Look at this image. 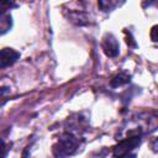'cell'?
<instances>
[{
    "label": "cell",
    "instance_id": "cell-1",
    "mask_svg": "<svg viewBox=\"0 0 158 158\" xmlns=\"http://www.w3.org/2000/svg\"><path fill=\"white\" fill-rule=\"evenodd\" d=\"M79 146V141L75 136L72 133H64L60 136V138L57 141V143L53 144L52 152L56 158H64L67 156L73 154Z\"/></svg>",
    "mask_w": 158,
    "mask_h": 158
},
{
    "label": "cell",
    "instance_id": "cell-5",
    "mask_svg": "<svg viewBox=\"0 0 158 158\" xmlns=\"http://www.w3.org/2000/svg\"><path fill=\"white\" fill-rule=\"evenodd\" d=\"M11 25H12L11 16L6 15L5 12H1V35H4L6 31H9Z\"/></svg>",
    "mask_w": 158,
    "mask_h": 158
},
{
    "label": "cell",
    "instance_id": "cell-3",
    "mask_svg": "<svg viewBox=\"0 0 158 158\" xmlns=\"http://www.w3.org/2000/svg\"><path fill=\"white\" fill-rule=\"evenodd\" d=\"M101 48L104 51V53L110 57V58H115L117 57L118 52H120V46H118V42L117 40L111 35V33H106L102 38V42H101Z\"/></svg>",
    "mask_w": 158,
    "mask_h": 158
},
{
    "label": "cell",
    "instance_id": "cell-4",
    "mask_svg": "<svg viewBox=\"0 0 158 158\" xmlns=\"http://www.w3.org/2000/svg\"><path fill=\"white\" fill-rule=\"evenodd\" d=\"M20 58V53L12 48H2L0 54V67L4 69L9 65H12L17 59Z\"/></svg>",
    "mask_w": 158,
    "mask_h": 158
},
{
    "label": "cell",
    "instance_id": "cell-2",
    "mask_svg": "<svg viewBox=\"0 0 158 158\" xmlns=\"http://www.w3.org/2000/svg\"><path fill=\"white\" fill-rule=\"evenodd\" d=\"M141 143V137L139 136H132V137H127L122 141H120L112 151L114 157L116 158H127L131 152L137 148Z\"/></svg>",
    "mask_w": 158,
    "mask_h": 158
},
{
    "label": "cell",
    "instance_id": "cell-6",
    "mask_svg": "<svg viewBox=\"0 0 158 158\" xmlns=\"http://www.w3.org/2000/svg\"><path fill=\"white\" fill-rule=\"evenodd\" d=\"M128 81H130V77L128 75H126V74H118V75H116V77L112 78L111 85L112 86H120V85L126 84Z\"/></svg>",
    "mask_w": 158,
    "mask_h": 158
},
{
    "label": "cell",
    "instance_id": "cell-7",
    "mask_svg": "<svg viewBox=\"0 0 158 158\" xmlns=\"http://www.w3.org/2000/svg\"><path fill=\"white\" fill-rule=\"evenodd\" d=\"M149 36H151V40H152L153 42H158V25H156V26H153V27L151 28Z\"/></svg>",
    "mask_w": 158,
    "mask_h": 158
}]
</instances>
